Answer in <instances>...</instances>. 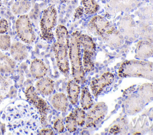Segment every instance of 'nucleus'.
Segmentation results:
<instances>
[{
    "label": "nucleus",
    "instance_id": "obj_1",
    "mask_svg": "<svg viewBox=\"0 0 153 135\" xmlns=\"http://www.w3.org/2000/svg\"><path fill=\"white\" fill-rule=\"evenodd\" d=\"M1 119L10 134H38L40 115L30 102L19 100L9 104L4 110Z\"/></svg>",
    "mask_w": 153,
    "mask_h": 135
},
{
    "label": "nucleus",
    "instance_id": "obj_2",
    "mask_svg": "<svg viewBox=\"0 0 153 135\" xmlns=\"http://www.w3.org/2000/svg\"><path fill=\"white\" fill-rule=\"evenodd\" d=\"M56 42L53 46L56 62L59 70L66 76L69 75V66L68 61V50L69 46V35L66 27L58 25L55 31Z\"/></svg>",
    "mask_w": 153,
    "mask_h": 135
},
{
    "label": "nucleus",
    "instance_id": "obj_3",
    "mask_svg": "<svg viewBox=\"0 0 153 135\" xmlns=\"http://www.w3.org/2000/svg\"><path fill=\"white\" fill-rule=\"evenodd\" d=\"M81 34L79 32H74L71 34L69 46V58L71 64L72 74L74 80L78 83H84L85 81V72L81 56Z\"/></svg>",
    "mask_w": 153,
    "mask_h": 135
},
{
    "label": "nucleus",
    "instance_id": "obj_4",
    "mask_svg": "<svg viewBox=\"0 0 153 135\" xmlns=\"http://www.w3.org/2000/svg\"><path fill=\"white\" fill-rule=\"evenodd\" d=\"M121 77H143L153 81V62L140 59L124 62L118 69Z\"/></svg>",
    "mask_w": 153,
    "mask_h": 135
},
{
    "label": "nucleus",
    "instance_id": "obj_5",
    "mask_svg": "<svg viewBox=\"0 0 153 135\" xmlns=\"http://www.w3.org/2000/svg\"><path fill=\"white\" fill-rule=\"evenodd\" d=\"M57 17V10L53 5L48 6L42 11L40 20L41 36L45 41L54 39L53 30L56 24Z\"/></svg>",
    "mask_w": 153,
    "mask_h": 135
},
{
    "label": "nucleus",
    "instance_id": "obj_6",
    "mask_svg": "<svg viewBox=\"0 0 153 135\" xmlns=\"http://www.w3.org/2000/svg\"><path fill=\"white\" fill-rule=\"evenodd\" d=\"M81 46L83 48V68L85 73L94 70V64L93 58L94 55L96 46L93 39L90 36L85 34H81Z\"/></svg>",
    "mask_w": 153,
    "mask_h": 135
},
{
    "label": "nucleus",
    "instance_id": "obj_7",
    "mask_svg": "<svg viewBox=\"0 0 153 135\" xmlns=\"http://www.w3.org/2000/svg\"><path fill=\"white\" fill-rule=\"evenodd\" d=\"M16 30L19 38L25 43H32L35 41L36 34L27 14L19 16L16 22Z\"/></svg>",
    "mask_w": 153,
    "mask_h": 135
},
{
    "label": "nucleus",
    "instance_id": "obj_8",
    "mask_svg": "<svg viewBox=\"0 0 153 135\" xmlns=\"http://www.w3.org/2000/svg\"><path fill=\"white\" fill-rule=\"evenodd\" d=\"M25 96L28 99L29 102L35 106L38 111L40 115V122L45 123L47 115L50 110V106L39 95L35 87L30 86L25 91Z\"/></svg>",
    "mask_w": 153,
    "mask_h": 135
},
{
    "label": "nucleus",
    "instance_id": "obj_9",
    "mask_svg": "<svg viewBox=\"0 0 153 135\" xmlns=\"http://www.w3.org/2000/svg\"><path fill=\"white\" fill-rule=\"evenodd\" d=\"M108 106L105 102H99L89 111L85 117V127L95 126L106 115Z\"/></svg>",
    "mask_w": 153,
    "mask_h": 135
},
{
    "label": "nucleus",
    "instance_id": "obj_10",
    "mask_svg": "<svg viewBox=\"0 0 153 135\" xmlns=\"http://www.w3.org/2000/svg\"><path fill=\"white\" fill-rule=\"evenodd\" d=\"M119 31L124 38L129 40H134L137 37V26L134 21L129 15L123 17L120 21Z\"/></svg>",
    "mask_w": 153,
    "mask_h": 135
},
{
    "label": "nucleus",
    "instance_id": "obj_11",
    "mask_svg": "<svg viewBox=\"0 0 153 135\" xmlns=\"http://www.w3.org/2000/svg\"><path fill=\"white\" fill-rule=\"evenodd\" d=\"M114 76L110 72L104 73L99 78L93 80L90 83V89L93 95L96 98L107 86L114 81Z\"/></svg>",
    "mask_w": 153,
    "mask_h": 135
},
{
    "label": "nucleus",
    "instance_id": "obj_12",
    "mask_svg": "<svg viewBox=\"0 0 153 135\" xmlns=\"http://www.w3.org/2000/svg\"><path fill=\"white\" fill-rule=\"evenodd\" d=\"M109 21L102 15H95L88 24V30L98 36H102L110 27Z\"/></svg>",
    "mask_w": 153,
    "mask_h": 135
},
{
    "label": "nucleus",
    "instance_id": "obj_13",
    "mask_svg": "<svg viewBox=\"0 0 153 135\" xmlns=\"http://www.w3.org/2000/svg\"><path fill=\"white\" fill-rule=\"evenodd\" d=\"M145 104L138 93L133 94L128 96L124 102V111L129 115L134 114L142 110Z\"/></svg>",
    "mask_w": 153,
    "mask_h": 135
},
{
    "label": "nucleus",
    "instance_id": "obj_14",
    "mask_svg": "<svg viewBox=\"0 0 153 135\" xmlns=\"http://www.w3.org/2000/svg\"><path fill=\"white\" fill-rule=\"evenodd\" d=\"M101 37L109 46L113 48L121 46L124 42V37L121 32L112 26H111Z\"/></svg>",
    "mask_w": 153,
    "mask_h": 135
},
{
    "label": "nucleus",
    "instance_id": "obj_15",
    "mask_svg": "<svg viewBox=\"0 0 153 135\" xmlns=\"http://www.w3.org/2000/svg\"><path fill=\"white\" fill-rule=\"evenodd\" d=\"M153 55V44L146 40L139 41L135 49V57L137 59L144 60Z\"/></svg>",
    "mask_w": 153,
    "mask_h": 135
},
{
    "label": "nucleus",
    "instance_id": "obj_16",
    "mask_svg": "<svg viewBox=\"0 0 153 135\" xmlns=\"http://www.w3.org/2000/svg\"><path fill=\"white\" fill-rule=\"evenodd\" d=\"M35 87L39 94L43 96H48L54 91V83L50 77L44 76L38 79L35 83Z\"/></svg>",
    "mask_w": 153,
    "mask_h": 135
},
{
    "label": "nucleus",
    "instance_id": "obj_17",
    "mask_svg": "<svg viewBox=\"0 0 153 135\" xmlns=\"http://www.w3.org/2000/svg\"><path fill=\"white\" fill-rule=\"evenodd\" d=\"M10 54L14 60L22 61L27 57L29 54L28 48L23 43L16 42L10 46Z\"/></svg>",
    "mask_w": 153,
    "mask_h": 135
},
{
    "label": "nucleus",
    "instance_id": "obj_18",
    "mask_svg": "<svg viewBox=\"0 0 153 135\" xmlns=\"http://www.w3.org/2000/svg\"><path fill=\"white\" fill-rule=\"evenodd\" d=\"M30 72L33 78L39 79L45 76L47 73V67L42 60L36 58L33 59L30 63Z\"/></svg>",
    "mask_w": 153,
    "mask_h": 135
},
{
    "label": "nucleus",
    "instance_id": "obj_19",
    "mask_svg": "<svg viewBox=\"0 0 153 135\" xmlns=\"http://www.w3.org/2000/svg\"><path fill=\"white\" fill-rule=\"evenodd\" d=\"M15 68L16 62L14 59L0 51V73L11 74L14 72Z\"/></svg>",
    "mask_w": 153,
    "mask_h": 135
},
{
    "label": "nucleus",
    "instance_id": "obj_20",
    "mask_svg": "<svg viewBox=\"0 0 153 135\" xmlns=\"http://www.w3.org/2000/svg\"><path fill=\"white\" fill-rule=\"evenodd\" d=\"M51 103L57 111L66 112L69 106L68 99L63 93H56L51 99Z\"/></svg>",
    "mask_w": 153,
    "mask_h": 135
},
{
    "label": "nucleus",
    "instance_id": "obj_21",
    "mask_svg": "<svg viewBox=\"0 0 153 135\" xmlns=\"http://www.w3.org/2000/svg\"><path fill=\"white\" fill-rule=\"evenodd\" d=\"M68 99L70 102L75 105L78 101V97L80 93V86L74 80H70L66 87Z\"/></svg>",
    "mask_w": 153,
    "mask_h": 135
},
{
    "label": "nucleus",
    "instance_id": "obj_22",
    "mask_svg": "<svg viewBox=\"0 0 153 135\" xmlns=\"http://www.w3.org/2000/svg\"><path fill=\"white\" fill-rule=\"evenodd\" d=\"M31 7L29 0H16L11 7V11L15 15H22L26 13Z\"/></svg>",
    "mask_w": 153,
    "mask_h": 135
},
{
    "label": "nucleus",
    "instance_id": "obj_23",
    "mask_svg": "<svg viewBox=\"0 0 153 135\" xmlns=\"http://www.w3.org/2000/svg\"><path fill=\"white\" fill-rule=\"evenodd\" d=\"M137 93L146 104L150 102L153 100V84L150 83L143 84L138 89Z\"/></svg>",
    "mask_w": 153,
    "mask_h": 135
},
{
    "label": "nucleus",
    "instance_id": "obj_24",
    "mask_svg": "<svg viewBox=\"0 0 153 135\" xmlns=\"http://www.w3.org/2000/svg\"><path fill=\"white\" fill-rule=\"evenodd\" d=\"M8 75L10 74L0 73V95L4 98L14 84L12 79Z\"/></svg>",
    "mask_w": 153,
    "mask_h": 135
},
{
    "label": "nucleus",
    "instance_id": "obj_25",
    "mask_svg": "<svg viewBox=\"0 0 153 135\" xmlns=\"http://www.w3.org/2000/svg\"><path fill=\"white\" fill-rule=\"evenodd\" d=\"M94 102L87 87H84L81 90L80 104L83 109H88L93 105Z\"/></svg>",
    "mask_w": 153,
    "mask_h": 135
},
{
    "label": "nucleus",
    "instance_id": "obj_26",
    "mask_svg": "<svg viewBox=\"0 0 153 135\" xmlns=\"http://www.w3.org/2000/svg\"><path fill=\"white\" fill-rule=\"evenodd\" d=\"M81 1L86 14L91 15L98 11L99 5L95 0H81Z\"/></svg>",
    "mask_w": 153,
    "mask_h": 135
},
{
    "label": "nucleus",
    "instance_id": "obj_27",
    "mask_svg": "<svg viewBox=\"0 0 153 135\" xmlns=\"http://www.w3.org/2000/svg\"><path fill=\"white\" fill-rule=\"evenodd\" d=\"M137 32L143 37V40H148L151 42L153 40V29L149 26L142 23L137 27Z\"/></svg>",
    "mask_w": 153,
    "mask_h": 135
},
{
    "label": "nucleus",
    "instance_id": "obj_28",
    "mask_svg": "<svg viewBox=\"0 0 153 135\" xmlns=\"http://www.w3.org/2000/svg\"><path fill=\"white\" fill-rule=\"evenodd\" d=\"M77 123L74 117L73 112H71L65 120V127L69 133L75 132L77 129Z\"/></svg>",
    "mask_w": 153,
    "mask_h": 135
},
{
    "label": "nucleus",
    "instance_id": "obj_29",
    "mask_svg": "<svg viewBox=\"0 0 153 135\" xmlns=\"http://www.w3.org/2000/svg\"><path fill=\"white\" fill-rule=\"evenodd\" d=\"M73 114L76 119L78 125L82 126L85 124V113L82 108H76L74 111Z\"/></svg>",
    "mask_w": 153,
    "mask_h": 135
},
{
    "label": "nucleus",
    "instance_id": "obj_30",
    "mask_svg": "<svg viewBox=\"0 0 153 135\" xmlns=\"http://www.w3.org/2000/svg\"><path fill=\"white\" fill-rule=\"evenodd\" d=\"M11 46V39L10 36L7 34H0V49L8 51Z\"/></svg>",
    "mask_w": 153,
    "mask_h": 135
},
{
    "label": "nucleus",
    "instance_id": "obj_31",
    "mask_svg": "<svg viewBox=\"0 0 153 135\" xmlns=\"http://www.w3.org/2000/svg\"><path fill=\"white\" fill-rule=\"evenodd\" d=\"M53 128L59 133L63 132L65 130V125L63 121L60 118L56 120L53 124Z\"/></svg>",
    "mask_w": 153,
    "mask_h": 135
},
{
    "label": "nucleus",
    "instance_id": "obj_32",
    "mask_svg": "<svg viewBox=\"0 0 153 135\" xmlns=\"http://www.w3.org/2000/svg\"><path fill=\"white\" fill-rule=\"evenodd\" d=\"M8 29V23L6 19H0V34L5 33Z\"/></svg>",
    "mask_w": 153,
    "mask_h": 135
},
{
    "label": "nucleus",
    "instance_id": "obj_33",
    "mask_svg": "<svg viewBox=\"0 0 153 135\" xmlns=\"http://www.w3.org/2000/svg\"><path fill=\"white\" fill-rule=\"evenodd\" d=\"M84 12V8L82 7H77L74 12V17L75 19H78L79 18H81Z\"/></svg>",
    "mask_w": 153,
    "mask_h": 135
},
{
    "label": "nucleus",
    "instance_id": "obj_34",
    "mask_svg": "<svg viewBox=\"0 0 153 135\" xmlns=\"http://www.w3.org/2000/svg\"><path fill=\"white\" fill-rule=\"evenodd\" d=\"M38 134H54V131L51 128H44L38 133Z\"/></svg>",
    "mask_w": 153,
    "mask_h": 135
},
{
    "label": "nucleus",
    "instance_id": "obj_35",
    "mask_svg": "<svg viewBox=\"0 0 153 135\" xmlns=\"http://www.w3.org/2000/svg\"><path fill=\"white\" fill-rule=\"evenodd\" d=\"M120 131V127L118 125H114L109 129V133L112 134H117Z\"/></svg>",
    "mask_w": 153,
    "mask_h": 135
},
{
    "label": "nucleus",
    "instance_id": "obj_36",
    "mask_svg": "<svg viewBox=\"0 0 153 135\" xmlns=\"http://www.w3.org/2000/svg\"><path fill=\"white\" fill-rule=\"evenodd\" d=\"M4 97L2 96H1V95H0V104L1 103V102H2V101L4 100Z\"/></svg>",
    "mask_w": 153,
    "mask_h": 135
},
{
    "label": "nucleus",
    "instance_id": "obj_37",
    "mask_svg": "<svg viewBox=\"0 0 153 135\" xmlns=\"http://www.w3.org/2000/svg\"><path fill=\"white\" fill-rule=\"evenodd\" d=\"M62 2H63V3H65V2H66L68 0H60Z\"/></svg>",
    "mask_w": 153,
    "mask_h": 135
},
{
    "label": "nucleus",
    "instance_id": "obj_38",
    "mask_svg": "<svg viewBox=\"0 0 153 135\" xmlns=\"http://www.w3.org/2000/svg\"><path fill=\"white\" fill-rule=\"evenodd\" d=\"M1 5H2V3H1V0H0V7L1 6Z\"/></svg>",
    "mask_w": 153,
    "mask_h": 135
}]
</instances>
